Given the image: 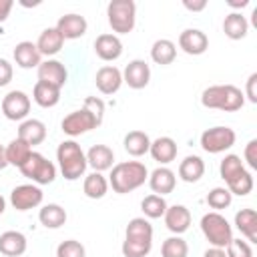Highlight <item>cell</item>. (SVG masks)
I'll return each instance as SVG.
<instances>
[{
    "label": "cell",
    "mask_w": 257,
    "mask_h": 257,
    "mask_svg": "<svg viewBox=\"0 0 257 257\" xmlns=\"http://www.w3.org/2000/svg\"><path fill=\"white\" fill-rule=\"evenodd\" d=\"M40 58L42 56H40L36 44L30 40H22L14 46V62L20 68H38V64L42 62Z\"/></svg>",
    "instance_id": "cell-21"
},
{
    "label": "cell",
    "mask_w": 257,
    "mask_h": 257,
    "mask_svg": "<svg viewBox=\"0 0 257 257\" xmlns=\"http://www.w3.org/2000/svg\"><path fill=\"white\" fill-rule=\"evenodd\" d=\"M56 257H86V251L80 241L66 239L56 247Z\"/></svg>",
    "instance_id": "cell-41"
},
{
    "label": "cell",
    "mask_w": 257,
    "mask_h": 257,
    "mask_svg": "<svg viewBox=\"0 0 257 257\" xmlns=\"http://www.w3.org/2000/svg\"><path fill=\"white\" fill-rule=\"evenodd\" d=\"M18 139L32 149L34 145H40L46 139V124L38 118H26L18 126Z\"/></svg>",
    "instance_id": "cell-19"
},
{
    "label": "cell",
    "mask_w": 257,
    "mask_h": 257,
    "mask_svg": "<svg viewBox=\"0 0 257 257\" xmlns=\"http://www.w3.org/2000/svg\"><path fill=\"white\" fill-rule=\"evenodd\" d=\"M151 157L161 163V165H169L177 159V143L171 137H159L155 141H151V149H149Z\"/></svg>",
    "instance_id": "cell-23"
},
{
    "label": "cell",
    "mask_w": 257,
    "mask_h": 257,
    "mask_svg": "<svg viewBox=\"0 0 257 257\" xmlns=\"http://www.w3.org/2000/svg\"><path fill=\"white\" fill-rule=\"evenodd\" d=\"M38 221L46 229H58L66 223V211L56 203H48L38 211Z\"/></svg>",
    "instance_id": "cell-31"
},
{
    "label": "cell",
    "mask_w": 257,
    "mask_h": 257,
    "mask_svg": "<svg viewBox=\"0 0 257 257\" xmlns=\"http://www.w3.org/2000/svg\"><path fill=\"white\" fill-rule=\"evenodd\" d=\"M4 209H6V199H4L2 195H0V215L4 213Z\"/></svg>",
    "instance_id": "cell-51"
},
{
    "label": "cell",
    "mask_w": 257,
    "mask_h": 257,
    "mask_svg": "<svg viewBox=\"0 0 257 257\" xmlns=\"http://www.w3.org/2000/svg\"><path fill=\"white\" fill-rule=\"evenodd\" d=\"M149 80H151V66L141 58L131 60L122 70V82H126L135 90L145 88L149 84Z\"/></svg>",
    "instance_id": "cell-12"
},
{
    "label": "cell",
    "mask_w": 257,
    "mask_h": 257,
    "mask_svg": "<svg viewBox=\"0 0 257 257\" xmlns=\"http://www.w3.org/2000/svg\"><path fill=\"white\" fill-rule=\"evenodd\" d=\"M8 167V163H6V155H4V147L0 145V171L2 169H6Z\"/></svg>",
    "instance_id": "cell-50"
},
{
    "label": "cell",
    "mask_w": 257,
    "mask_h": 257,
    "mask_svg": "<svg viewBox=\"0 0 257 257\" xmlns=\"http://www.w3.org/2000/svg\"><path fill=\"white\" fill-rule=\"evenodd\" d=\"M56 161H58V169L62 173V177L66 181H76L84 175L86 171V155L80 149V145L76 141H62L56 149Z\"/></svg>",
    "instance_id": "cell-4"
},
{
    "label": "cell",
    "mask_w": 257,
    "mask_h": 257,
    "mask_svg": "<svg viewBox=\"0 0 257 257\" xmlns=\"http://www.w3.org/2000/svg\"><path fill=\"white\" fill-rule=\"evenodd\" d=\"M44 199V193L38 185L34 183H28V185H18L12 189L10 193V205L16 209V211H28V209H34L42 203Z\"/></svg>",
    "instance_id": "cell-9"
},
{
    "label": "cell",
    "mask_w": 257,
    "mask_h": 257,
    "mask_svg": "<svg viewBox=\"0 0 257 257\" xmlns=\"http://www.w3.org/2000/svg\"><path fill=\"white\" fill-rule=\"evenodd\" d=\"M94 52H96V56L100 60L112 62V60L120 58V54H122V42H120V38L116 34H108V32L106 34H100L94 40Z\"/></svg>",
    "instance_id": "cell-15"
},
{
    "label": "cell",
    "mask_w": 257,
    "mask_h": 257,
    "mask_svg": "<svg viewBox=\"0 0 257 257\" xmlns=\"http://www.w3.org/2000/svg\"><path fill=\"white\" fill-rule=\"evenodd\" d=\"M235 227L247 237V243H257V213L255 209H241L235 213Z\"/></svg>",
    "instance_id": "cell-25"
},
{
    "label": "cell",
    "mask_w": 257,
    "mask_h": 257,
    "mask_svg": "<svg viewBox=\"0 0 257 257\" xmlns=\"http://www.w3.org/2000/svg\"><path fill=\"white\" fill-rule=\"evenodd\" d=\"M179 48L191 56H199L209 48V38L199 28H187L179 34Z\"/></svg>",
    "instance_id": "cell-13"
},
{
    "label": "cell",
    "mask_w": 257,
    "mask_h": 257,
    "mask_svg": "<svg viewBox=\"0 0 257 257\" xmlns=\"http://www.w3.org/2000/svg\"><path fill=\"white\" fill-rule=\"evenodd\" d=\"M245 167H243V161L239 155H225V159L221 161L219 165V173H221V179L227 183L229 179H233L237 173H241Z\"/></svg>",
    "instance_id": "cell-40"
},
{
    "label": "cell",
    "mask_w": 257,
    "mask_h": 257,
    "mask_svg": "<svg viewBox=\"0 0 257 257\" xmlns=\"http://www.w3.org/2000/svg\"><path fill=\"white\" fill-rule=\"evenodd\" d=\"M205 175V163L197 155H189L179 165V177L185 183H197Z\"/></svg>",
    "instance_id": "cell-27"
},
{
    "label": "cell",
    "mask_w": 257,
    "mask_h": 257,
    "mask_svg": "<svg viewBox=\"0 0 257 257\" xmlns=\"http://www.w3.org/2000/svg\"><path fill=\"white\" fill-rule=\"evenodd\" d=\"M102 118H104V102L98 96H86L84 106L80 110L66 114L60 122V128L68 137H78L96 128L102 122Z\"/></svg>",
    "instance_id": "cell-1"
},
{
    "label": "cell",
    "mask_w": 257,
    "mask_h": 257,
    "mask_svg": "<svg viewBox=\"0 0 257 257\" xmlns=\"http://www.w3.org/2000/svg\"><path fill=\"white\" fill-rule=\"evenodd\" d=\"M106 18L116 34H128L137 22V4L133 0H112L106 6Z\"/></svg>",
    "instance_id": "cell-6"
},
{
    "label": "cell",
    "mask_w": 257,
    "mask_h": 257,
    "mask_svg": "<svg viewBox=\"0 0 257 257\" xmlns=\"http://www.w3.org/2000/svg\"><path fill=\"white\" fill-rule=\"evenodd\" d=\"M153 241H143V239H126L122 241V255L124 257H145L151 253Z\"/></svg>",
    "instance_id": "cell-39"
},
{
    "label": "cell",
    "mask_w": 257,
    "mask_h": 257,
    "mask_svg": "<svg viewBox=\"0 0 257 257\" xmlns=\"http://www.w3.org/2000/svg\"><path fill=\"white\" fill-rule=\"evenodd\" d=\"M161 255L163 257H187L189 255V245L181 235H173V237L163 241Z\"/></svg>",
    "instance_id": "cell-37"
},
{
    "label": "cell",
    "mask_w": 257,
    "mask_h": 257,
    "mask_svg": "<svg viewBox=\"0 0 257 257\" xmlns=\"http://www.w3.org/2000/svg\"><path fill=\"white\" fill-rule=\"evenodd\" d=\"M84 155H86V165H90L96 173L112 169L114 153H112L110 147H106V145H92L88 149V153H84Z\"/></svg>",
    "instance_id": "cell-22"
},
{
    "label": "cell",
    "mask_w": 257,
    "mask_h": 257,
    "mask_svg": "<svg viewBox=\"0 0 257 257\" xmlns=\"http://www.w3.org/2000/svg\"><path fill=\"white\" fill-rule=\"evenodd\" d=\"M227 257H253V249L243 239H231V243L225 247Z\"/></svg>",
    "instance_id": "cell-42"
},
{
    "label": "cell",
    "mask_w": 257,
    "mask_h": 257,
    "mask_svg": "<svg viewBox=\"0 0 257 257\" xmlns=\"http://www.w3.org/2000/svg\"><path fill=\"white\" fill-rule=\"evenodd\" d=\"M126 239H143V241H153V225L145 219V217H135L128 221L126 231H124Z\"/></svg>",
    "instance_id": "cell-34"
},
{
    "label": "cell",
    "mask_w": 257,
    "mask_h": 257,
    "mask_svg": "<svg viewBox=\"0 0 257 257\" xmlns=\"http://www.w3.org/2000/svg\"><path fill=\"white\" fill-rule=\"evenodd\" d=\"M227 189L231 195H239V197L249 195L253 191V175L247 169H243L241 173H237L233 179L227 181Z\"/></svg>",
    "instance_id": "cell-35"
},
{
    "label": "cell",
    "mask_w": 257,
    "mask_h": 257,
    "mask_svg": "<svg viewBox=\"0 0 257 257\" xmlns=\"http://www.w3.org/2000/svg\"><path fill=\"white\" fill-rule=\"evenodd\" d=\"M28 243L20 231H4L0 235V253L6 257H20L24 255Z\"/></svg>",
    "instance_id": "cell-24"
},
{
    "label": "cell",
    "mask_w": 257,
    "mask_h": 257,
    "mask_svg": "<svg viewBox=\"0 0 257 257\" xmlns=\"http://www.w3.org/2000/svg\"><path fill=\"white\" fill-rule=\"evenodd\" d=\"M237 141V135L231 126H211L201 135V149L211 155L229 151Z\"/></svg>",
    "instance_id": "cell-8"
},
{
    "label": "cell",
    "mask_w": 257,
    "mask_h": 257,
    "mask_svg": "<svg viewBox=\"0 0 257 257\" xmlns=\"http://www.w3.org/2000/svg\"><path fill=\"white\" fill-rule=\"evenodd\" d=\"M183 6L187 8V10H191V12H201V10H205L207 8V0H183Z\"/></svg>",
    "instance_id": "cell-46"
},
{
    "label": "cell",
    "mask_w": 257,
    "mask_h": 257,
    "mask_svg": "<svg viewBox=\"0 0 257 257\" xmlns=\"http://www.w3.org/2000/svg\"><path fill=\"white\" fill-rule=\"evenodd\" d=\"M223 32L231 40H241L249 32V22L241 12H231L223 20Z\"/></svg>",
    "instance_id": "cell-26"
},
{
    "label": "cell",
    "mask_w": 257,
    "mask_h": 257,
    "mask_svg": "<svg viewBox=\"0 0 257 257\" xmlns=\"http://www.w3.org/2000/svg\"><path fill=\"white\" fill-rule=\"evenodd\" d=\"M175 56H177V46H175L173 40L159 38V40L153 42V46H151V58H153V62H157L161 66H167V64H171L175 60Z\"/></svg>",
    "instance_id": "cell-30"
},
{
    "label": "cell",
    "mask_w": 257,
    "mask_h": 257,
    "mask_svg": "<svg viewBox=\"0 0 257 257\" xmlns=\"http://www.w3.org/2000/svg\"><path fill=\"white\" fill-rule=\"evenodd\" d=\"M201 231L205 235V239L213 245V247H219V249H225L231 239H233V227L229 225V221L217 213V211H211V213H205L201 217Z\"/></svg>",
    "instance_id": "cell-5"
},
{
    "label": "cell",
    "mask_w": 257,
    "mask_h": 257,
    "mask_svg": "<svg viewBox=\"0 0 257 257\" xmlns=\"http://www.w3.org/2000/svg\"><path fill=\"white\" fill-rule=\"evenodd\" d=\"M147 179H149V171L141 161H122L112 167L108 185L112 187L114 193L126 195L139 189L141 185H145Z\"/></svg>",
    "instance_id": "cell-2"
},
{
    "label": "cell",
    "mask_w": 257,
    "mask_h": 257,
    "mask_svg": "<svg viewBox=\"0 0 257 257\" xmlns=\"http://www.w3.org/2000/svg\"><path fill=\"white\" fill-rule=\"evenodd\" d=\"M82 191H84V195L88 199H102L106 195V191H108V181H106V177L102 173L94 171V173L86 175V179L82 183Z\"/></svg>",
    "instance_id": "cell-33"
},
{
    "label": "cell",
    "mask_w": 257,
    "mask_h": 257,
    "mask_svg": "<svg viewBox=\"0 0 257 257\" xmlns=\"http://www.w3.org/2000/svg\"><path fill=\"white\" fill-rule=\"evenodd\" d=\"M203 257H227V253H225V249L211 247V249H207V251L203 253Z\"/></svg>",
    "instance_id": "cell-48"
},
{
    "label": "cell",
    "mask_w": 257,
    "mask_h": 257,
    "mask_svg": "<svg viewBox=\"0 0 257 257\" xmlns=\"http://www.w3.org/2000/svg\"><path fill=\"white\" fill-rule=\"evenodd\" d=\"M38 80L40 82H46V84H52L56 88H62L66 84V78H68V72H66V66L56 60V58H46L44 62L38 64Z\"/></svg>",
    "instance_id": "cell-11"
},
{
    "label": "cell",
    "mask_w": 257,
    "mask_h": 257,
    "mask_svg": "<svg viewBox=\"0 0 257 257\" xmlns=\"http://www.w3.org/2000/svg\"><path fill=\"white\" fill-rule=\"evenodd\" d=\"M243 157H245V161H247V165H249L251 169H257V139H251V141L245 145Z\"/></svg>",
    "instance_id": "cell-43"
},
{
    "label": "cell",
    "mask_w": 257,
    "mask_h": 257,
    "mask_svg": "<svg viewBox=\"0 0 257 257\" xmlns=\"http://www.w3.org/2000/svg\"><path fill=\"white\" fill-rule=\"evenodd\" d=\"M54 28L62 34L64 40H76V38H80V36L86 34L88 22L80 14H64V16L58 18V22H56Z\"/></svg>",
    "instance_id": "cell-14"
},
{
    "label": "cell",
    "mask_w": 257,
    "mask_h": 257,
    "mask_svg": "<svg viewBox=\"0 0 257 257\" xmlns=\"http://www.w3.org/2000/svg\"><path fill=\"white\" fill-rule=\"evenodd\" d=\"M2 112L8 120H26L30 112V96L22 90H10L2 98Z\"/></svg>",
    "instance_id": "cell-10"
},
{
    "label": "cell",
    "mask_w": 257,
    "mask_h": 257,
    "mask_svg": "<svg viewBox=\"0 0 257 257\" xmlns=\"http://www.w3.org/2000/svg\"><path fill=\"white\" fill-rule=\"evenodd\" d=\"M231 201H233V195L229 193L227 187H215V189H211L209 195H207V205H209L211 209H215L217 213H219L221 209H227V207L231 205Z\"/></svg>",
    "instance_id": "cell-38"
},
{
    "label": "cell",
    "mask_w": 257,
    "mask_h": 257,
    "mask_svg": "<svg viewBox=\"0 0 257 257\" xmlns=\"http://www.w3.org/2000/svg\"><path fill=\"white\" fill-rule=\"evenodd\" d=\"M175 185H177V177L169 167H157L149 175V187L155 195L165 197V195L175 191Z\"/></svg>",
    "instance_id": "cell-17"
},
{
    "label": "cell",
    "mask_w": 257,
    "mask_h": 257,
    "mask_svg": "<svg viewBox=\"0 0 257 257\" xmlns=\"http://www.w3.org/2000/svg\"><path fill=\"white\" fill-rule=\"evenodd\" d=\"M227 4H229L231 8H245V6L249 4V0H241V2H237V0H229Z\"/></svg>",
    "instance_id": "cell-49"
},
{
    "label": "cell",
    "mask_w": 257,
    "mask_h": 257,
    "mask_svg": "<svg viewBox=\"0 0 257 257\" xmlns=\"http://www.w3.org/2000/svg\"><path fill=\"white\" fill-rule=\"evenodd\" d=\"M257 72H253V74H249V78H247V84H245V94L243 96H247L249 98V102H257Z\"/></svg>",
    "instance_id": "cell-44"
},
{
    "label": "cell",
    "mask_w": 257,
    "mask_h": 257,
    "mask_svg": "<svg viewBox=\"0 0 257 257\" xmlns=\"http://www.w3.org/2000/svg\"><path fill=\"white\" fill-rule=\"evenodd\" d=\"M30 153H32V149H30L24 141H20L18 137H16L14 141H10V143L6 145V149H4L6 163L12 165V167H18V169L26 163V159L30 157Z\"/></svg>",
    "instance_id": "cell-32"
},
{
    "label": "cell",
    "mask_w": 257,
    "mask_h": 257,
    "mask_svg": "<svg viewBox=\"0 0 257 257\" xmlns=\"http://www.w3.org/2000/svg\"><path fill=\"white\" fill-rule=\"evenodd\" d=\"M32 98L38 106L42 108H52L58 104L60 100V88L52 86V84H46V82H36L34 88H32Z\"/></svg>",
    "instance_id": "cell-28"
},
{
    "label": "cell",
    "mask_w": 257,
    "mask_h": 257,
    "mask_svg": "<svg viewBox=\"0 0 257 257\" xmlns=\"http://www.w3.org/2000/svg\"><path fill=\"white\" fill-rule=\"evenodd\" d=\"M12 64L6 60V58H0V86H6L10 80H12Z\"/></svg>",
    "instance_id": "cell-45"
},
{
    "label": "cell",
    "mask_w": 257,
    "mask_h": 257,
    "mask_svg": "<svg viewBox=\"0 0 257 257\" xmlns=\"http://www.w3.org/2000/svg\"><path fill=\"white\" fill-rule=\"evenodd\" d=\"M163 217H165L167 229L171 233H175V235H181V233H185L191 227V213H189V209L185 205H171V207H167Z\"/></svg>",
    "instance_id": "cell-18"
},
{
    "label": "cell",
    "mask_w": 257,
    "mask_h": 257,
    "mask_svg": "<svg viewBox=\"0 0 257 257\" xmlns=\"http://www.w3.org/2000/svg\"><path fill=\"white\" fill-rule=\"evenodd\" d=\"M122 145H124V151H126L131 157H143V155H147L149 149H151V139H149V135L143 133V131H131V133L124 135Z\"/></svg>",
    "instance_id": "cell-29"
},
{
    "label": "cell",
    "mask_w": 257,
    "mask_h": 257,
    "mask_svg": "<svg viewBox=\"0 0 257 257\" xmlns=\"http://www.w3.org/2000/svg\"><path fill=\"white\" fill-rule=\"evenodd\" d=\"M20 173L30 179L34 185H50L56 179V167L52 161H48L44 155L32 151L26 163L20 167Z\"/></svg>",
    "instance_id": "cell-7"
},
{
    "label": "cell",
    "mask_w": 257,
    "mask_h": 257,
    "mask_svg": "<svg viewBox=\"0 0 257 257\" xmlns=\"http://www.w3.org/2000/svg\"><path fill=\"white\" fill-rule=\"evenodd\" d=\"M94 82H96V88L102 94H114L120 88V84H122V72L116 66H112V64L100 66L96 70Z\"/></svg>",
    "instance_id": "cell-16"
},
{
    "label": "cell",
    "mask_w": 257,
    "mask_h": 257,
    "mask_svg": "<svg viewBox=\"0 0 257 257\" xmlns=\"http://www.w3.org/2000/svg\"><path fill=\"white\" fill-rule=\"evenodd\" d=\"M201 104L205 108H217L223 112H235L243 108L245 96L243 90L237 88L235 84H213L207 86L201 94Z\"/></svg>",
    "instance_id": "cell-3"
},
{
    "label": "cell",
    "mask_w": 257,
    "mask_h": 257,
    "mask_svg": "<svg viewBox=\"0 0 257 257\" xmlns=\"http://www.w3.org/2000/svg\"><path fill=\"white\" fill-rule=\"evenodd\" d=\"M167 201H165V197H161V195H147L143 201H141V209H143V213H145V217L147 219H159V217H163L165 215V211H167Z\"/></svg>",
    "instance_id": "cell-36"
},
{
    "label": "cell",
    "mask_w": 257,
    "mask_h": 257,
    "mask_svg": "<svg viewBox=\"0 0 257 257\" xmlns=\"http://www.w3.org/2000/svg\"><path fill=\"white\" fill-rule=\"evenodd\" d=\"M12 6H14V2H12V0H0V22H4V20L10 16Z\"/></svg>",
    "instance_id": "cell-47"
},
{
    "label": "cell",
    "mask_w": 257,
    "mask_h": 257,
    "mask_svg": "<svg viewBox=\"0 0 257 257\" xmlns=\"http://www.w3.org/2000/svg\"><path fill=\"white\" fill-rule=\"evenodd\" d=\"M62 44H64V38L62 34L52 26V28H44L36 40V48L40 52V56H54L62 50Z\"/></svg>",
    "instance_id": "cell-20"
}]
</instances>
